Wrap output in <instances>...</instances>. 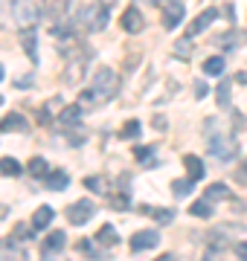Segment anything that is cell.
<instances>
[{
    "label": "cell",
    "mask_w": 247,
    "mask_h": 261,
    "mask_svg": "<svg viewBox=\"0 0 247 261\" xmlns=\"http://www.w3.org/2000/svg\"><path fill=\"white\" fill-rule=\"evenodd\" d=\"M116 73L111 67H99L93 73V82L87 87L85 93L79 96V105L82 108H99L102 102H108L111 96H116Z\"/></svg>",
    "instance_id": "1"
},
{
    "label": "cell",
    "mask_w": 247,
    "mask_h": 261,
    "mask_svg": "<svg viewBox=\"0 0 247 261\" xmlns=\"http://www.w3.org/2000/svg\"><path fill=\"white\" fill-rule=\"evenodd\" d=\"M79 27L90 29V32H102L105 23H108V6L99 3V0H87L85 6L79 9Z\"/></svg>",
    "instance_id": "2"
},
{
    "label": "cell",
    "mask_w": 247,
    "mask_h": 261,
    "mask_svg": "<svg viewBox=\"0 0 247 261\" xmlns=\"http://www.w3.org/2000/svg\"><path fill=\"white\" fill-rule=\"evenodd\" d=\"M93 58V53L87 49V53H82V56L76 58H67V67H64V84H70V87H76L82 79H85V70H87V61Z\"/></svg>",
    "instance_id": "3"
},
{
    "label": "cell",
    "mask_w": 247,
    "mask_h": 261,
    "mask_svg": "<svg viewBox=\"0 0 247 261\" xmlns=\"http://www.w3.org/2000/svg\"><path fill=\"white\" fill-rule=\"evenodd\" d=\"M93 215H96L93 200L82 197V200H76V203H70V209H67V221H70L73 226H82V224H87Z\"/></svg>",
    "instance_id": "4"
},
{
    "label": "cell",
    "mask_w": 247,
    "mask_h": 261,
    "mask_svg": "<svg viewBox=\"0 0 247 261\" xmlns=\"http://www.w3.org/2000/svg\"><path fill=\"white\" fill-rule=\"evenodd\" d=\"M209 151H212L221 163H230V160L238 157V142L224 140V137H212V140H209Z\"/></svg>",
    "instance_id": "5"
},
{
    "label": "cell",
    "mask_w": 247,
    "mask_h": 261,
    "mask_svg": "<svg viewBox=\"0 0 247 261\" xmlns=\"http://www.w3.org/2000/svg\"><path fill=\"white\" fill-rule=\"evenodd\" d=\"M183 18V0H163V27L175 29Z\"/></svg>",
    "instance_id": "6"
},
{
    "label": "cell",
    "mask_w": 247,
    "mask_h": 261,
    "mask_svg": "<svg viewBox=\"0 0 247 261\" xmlns=\"http://www.w3.org/2000/svg\"><path fill=\"white\" fill-rule=\"evenodd\" d=\"M38 18H41L38 6H32V3H15V20H18L20 27H32Z\"/></svg>",
    "instance_id": "7"
},
{
    "label": "cell",
    "mask_w": 247,
    "mask_h": 261,
    "mask_svg": "<svg viewBox=\"0 0 247 261\" xmlns=\"http://www.w3.org/2000/svg\"><path fill=\"white\" fill-rule=\"evenodd\" d=\"M160 244V235L154 232V229H143V232H137L131 238V250L134 252H143V250H152Z\"/></svg>",
    "instance_id": "8"
},
{
    "label": "cell",
    "mask_w": 247,
    "mask_h": 261,
    "mask_svg": "<svg viewBox=\"0 0 247 261\" xmlns=\"http://www.w3.org/2000/svg\"><path fill=\"white\" fill-rule=\"evenodd\" d=\"M119 23H122L125 32H143V27H145V20H143V15H140V9H134V6L122 12Z\"/></svg>",
    "instance_id": "9"
},
{
    "label": "cell",
    "mask_w": 247,
    "mask_h": 261,
    "mask_svg": "<svg viewBox=\"0 0 247 261\" xmlns=\"http://www.w3.org/2000/svg\"><path fill=\"white\" fill-rule=\"evenodd\" d=\"M29 128V122L20 116V113H9V116H3L0 119V130L3 134H23Z\"/></svg>",
    "instance_id": "10"
},
{
    "label": "cell",
    "mask_w": 247,
    "mask_h": 261,
    "mask_svg": "<svg viewBox=\"0 0 247 261\" xmlns=\"http://www.w3.org/2000/svg\"><path fill=\"white\" fill-rule=\"evenodd\" d=\"M18 38H20V44H23V53H27V58L35 64V61H38V49H35V27H23Z\"/></svg>",
    "instance_id": "11"
},
{
    "label": "cell",
    "mask_w": 247,
    "mask_h": 261,
    "mask_svg": "<svg viewBox=\"0 0 247 261\" xmlns=\"http://www.w3.org/2000/svg\"><path fill=\"white\" fill-rule=\"evenodd\" d=\"M215 18H218V12H215V9H207V12H201L198 18L192 20V27L186 29V35H189V38H192V35H201V32H204V29H207V27H209V23H212Z\"/></svg>",
    "instance_id": "12"
},
{
    "label": "cell",
    "mask_w": 247,
    "mask_h": 261,
    "mask_svg": "<svg viewBox=\"0 0 247 261\" xmlns=\"http://www.w3.org/2000/svg\"><path fill=\"white\" fill-rule=\"evenodd\" d=\"M67 3H70V0H41V15L56 20L67 12Z\"/></svg>",
    "instance_id": "13"
},
{
    "label": "cell",
    "mask_w": 247,
    "mask_h": 261,
    "mask_svg": "<svg viewBox=\"0 0 247 261\" xmlns=\"http://www.w3.org/2000/svg\"><path fill=\"white\" fill-rule=\"evenodd\" d=\"M79 116H82V105H67V108H61V113H58V122H61L64 128H76Z\"/></svg>",
    "instance_id": "14"
},
{
    "label": "cell",
    "mask_w": 247,
    "mask_h": 261,
    "mask_svg": "<svg viewBox=\"0 0 247 261\" xmlns=\"http://www.w3.org/2000/svg\"><path fill=\"white\" fill-rule=\"evenodd\" d=\"M183 166H186V174H189V180H204V163H201V157H195V154H186V157H183Z\"/></svg>",
    "instance_id": "15"
},
{
    "label": "cell",
    "mask_w": 247,
    "mask_h": 261,
    "mask_svg": "<svg viewBox=\"0 0 247 261\" xmlns=\"http://www.w3.org/2000/svg\"><path fill=\"white\" fill-rule=\"evenodd\" d=\"M53 218H56V212H53L50 206L35 209V215H32V229H44V226H50L53 224Z\"/></svg>",
    "instance_id": "16"
},
{
    "label": "cell",
    "mask_w": 247,
    "mask_h": 261,
    "mask_svg": "<svg viewBox=\"0 0 247 261\" xmlns=\"http://www.w3.org/2000/svg\"><path fill=\"white\" fill-rule=\"evenodd\" d=\"M67 183H70V174L61 171V168H56V171H50V174H47V189H53V192L67 189Z\"/></svg>",
    "instance_id": "17"
},
{
    "label": "cell",
    "mask_w": 247,
    "mask_h": 261,
    "mask_svg": "<svg viewBox=\"0 0 247 261\" xmlns=\"http://www.w3.org/2000/svg\"><path fill=\"white\" fill-rule=\"evenodd\" d=\"M64 244H67V235L64 232H50L47 241H44V252H47V255H53V252L64 250Z\"/></svg>",
    "instance_id": "18"
},
{
    "label": "cell",
    "mask_w": 247,
    "mask_h": 261,
    "mask_svg": "<svg viewBox=\"0 0 247 261\" xmlns=\"http://www.w3.org/2000/svg\"><path fill=\"white\" fill-rule=\"evenodd\" d=\"M96 241L102 244V247H116L119 244V235H116V229L111 224H105L99 232H96Z\"/></svg>",
    "instance_id": "19"
},
{
    "label": "cell",
    "mask_w": 247,
    "mask_h": 261,
    "mask_svg": "<svg viewBox=\"0 0 247 261\" xmlns=\"http://www.w3.org/2000/svg\"><path fill=\"white\" fill-rule=\"evenodd\" d=\"M204 197H207L209 203H218V200H227L230 192H227V186H224V183H212V186L204 192Z\"/></svg>",
    "instance_id": "20"
},
{
    "label": "cell",
    "mask_w": 247,
    "mask_h": 261,
    "mask_svg": "<svg viewBox=\"0 0 247 261\" xmlns=\"http://www.w3.org/2000/svg\"><path fill=\"white\" fill-rule=\"evenodd\" d=\"M20 171H23V166H20L15 157H3L0 160V174H9V177H18Z\"/></svg>",
    "instance_id": "21"
},
{
    "label": "cell",
    "mask_w": 247,
    "mask_h": 261,
    "mask_svg": "<svg viewBox=\"0 0 247 261\" xmlns=\"http://www.w3.org/2000/svg\"><path fill=\"white\" fill-rule=\"evenodd\" d=\"M140 212H143V215H152L157 224H171V221H175V215H171L169 209H152V206H143Z\"/></svg>",
    "instance_id": "22"
},
{
    "label": "cell",
    "mask_w": 247,
    "mask_h": 261,
    "mask_svg": "<svg viewBox=\"0 0 247 261\" xmlns=\"http://www.w3.org/2000/svg\"><path fill=\"white\" fill-rule=\"evenodd\" d=\"M27 168H29V174H32V177H47V174H50L47 160H41V157H32Z\"/></svg>",
    "instance_id": "23"
},
{
    "label": "cell",
    "mask_w": 247,
    "mask_h": 261,
    "mask_svg": "<svg viewBox=\"0 0 247 261\" xmlns=\"http://www.w3.org/2000/svg\"><path fill=\"white\" fill-rule=\"evenodd\" d=\"M215 102H218V108H227L230 105V82L227 79H221L218 87H215Z\"/></svg>",
    "instance_id": "24"
},
{
    "label": "cell",
    "mask_w": 247,
    "mask_h": 261,
    "mask_svg": "<svg viewBox=\"0 0 247 261\" xmlns=\"http://www.w3.org/2000/svg\"><path fill=\"white\" fill-rule=\"evenodd\" d=\"M204 73H209V75H221V73H224V58H221V56L207 58V61H204Z\"/></svg>",
    "instance_id": "25"
},
{
    "label": "cell",
    "mask_w": 247,
    "mask_h": 261,
    "mask_svg": "<svg viewBox=\"0 0 247 261\" xmlns=\"http://www.w3.org/2000/svg\"><path fill=\"white\" fill-rule=\"evenodd\" d=\"M189 212L195 215V218H209V215H212V203H209L207 197H204V200H195Z\"/></svg>",
    "instance_id": "26"
},
{
    "label": "cell",
    "mask_w": 247,
    "mask_h": 261,
    "mask_svg": "<svg viewBox=\"0 0 247 261\" xmlns=\"http://www.w3.org/2000/svg\"><path fill=\"white\" fill-rule=\"evenodd\" d=\"M192 183H195V180H175V183H171V195L175 197H186L192 192Z\"/></svg>",
    "instance_id": "27"
},
{
    "label": "cell",
    "mask_w": 247,
    "mask_h": 261,
    "mask_svg": "<svg viewBox=\"0 0 247 261\" xmlns=\"http://www.w3.org/2000/svg\"><path fill=\"white\" fill-rule=\"evenodd\" d=\"M221 44L224 47H238V44H247V32H230V35H224L221 38Z\"/></svg>",
    "instance_id": "28"
},
{
    "label": "cell",
    "mask_w": 247,
    "mask_h": 261,
    "mask_svg": "<svg viewBox=\"0 0 247 261\" xmlns=\"http://www.w3.org/2000/svg\"><path fill=\"white\" fill-rule=\"evenodd\" d=\"M175 56L183 58V61H186V58L192 56V44H189V38H183V41H178V44H175Z\"/></svg>",
    "instance_id": "29"
},
{
    "label": "cell",
    "mask_w": 247,
    "mask_h": 261,
    "mask_svg": "<svg viewBox=\"0 0 247 261\" xmlns=\"http://www.w3.org/2000/svg\"><path fill=\"white\" fill-rule=\"evenodd\" d=\"M134 154H137V160H140L145 168H152V166H154V151H152V148H137Z\"/></svg>",
    "instance_id": "30"
},
{
    "label": "cell",
    "mask_w": 247,
    "mask_h": 261,
    "mask_svg": "<svg viewBox=\"0 0 247 261\" xmlns=\"http://www.w3.org/2000/svg\"><path fill=\"white\" fill-rule=\"evenodd\" d=\"M85 189H93V192L102 195V192H105V180L102 177H85Z\"/></svg>",
    "instance_id": "31"
},
{
    "label": "cell",
    "mask_w": 247,
    "mask_h": 261,
    "mask_svg": "<svg viewBox=\"0 0 247 261\" xmlns=\"http://www.w3.org/2000/svg\"><path fill=\"white\" fill-rule=\"evenodd\" d=\"M122 137H140V122L134 119V122H128L122 128Z\"/></svg>",
    "instance_id": "32"
},
{
    "label": "cell",
    "mask_w": 247,
    "mask_h": 261,
    "mask_svg": "<svg viewBox=\"0 0 247 261\" xmlns=\"http://www.w3.org/2000/svg\"><path fill=\"white\" fill-rule=\"evenodd\" d=\"M233 177H236V183H247V160L236 168V171H233Z\"/></svg>",
    "instance_id": "33"
},
{
    "label": "cell",
    "mask_w": 247,
    "mask_h": 261,
    "mask_svg": "<svg viewBox=\"0 0 247 261\" xmlns=\"http://www.w3.org/2000/svg\"><path fill=\"white\" fill-rule=\"evenodd\" d=\"M207 93H209V87H207V84H204V82L198 79V82H195V96H198V99H204Z\"/></svg>",
    "instance_id": "34"
},
{
    "label": "cell",
    "mask_w": 247,
    "mask_h": 261,
    "mask_svg": "<svg viewBox=\"0 0 247 261\" xmlns=\"http://www.w3.org/2000/svg\"><path fill=\"white\" fill-rule=\"evenodd\" d=\"M12 235H15V238H29V229L27 226H15V232Z\"/></svg>",
    "instance_id": "35"
},
{
    "label": "cell",
    "mask_w": 247,
    "mask_h": 261,
    "mask_svg": "<svg viewBox=\"0 0 247 261\" xmlns=\"http://www.w3.org/2000/svg\"><path fill=\"white\" fill-rule=\"evenodd\" d=\"M79 250L82 252H93V247H90V241H79Z\"/></svg>",
    "instance_id": "36"
},
{
    "label": "cell",
    "mask_w": 247,
    "mask_h": 261,
    "mask_svg": "<svg viewBox=\"0 0 247 261\" xmlns=\"http://www.w3.org/2000/svg\"><path fill=\"white\" fill-rule=\"evenodd\" d=\"M236 252L241 255V258H247V241H244V244H238V247H236Z\"/></svg>",
    "instance_id": "37"
},
{
    "label": "cell",
    "mask_w": 247,
    "mask_h": 261,
    "mask_svg": "<svg viewBox=\"0 0 247 261\" xmlns=\"http://www.w3.org/2000/svg\"><path fill=\"white\" fill-rule=\"evenodd\" d=\"M236 82H238V84H247V73H238V75H236Z\"/></svg>",
    "instance_id": "38"
},
{
    "label": "cell",
    "mask_w": 247,
    "mask_h": 261,
    "mask_svg": "<svg viewBox=\"0 0 247 261\" xmlns=\"http://www.w3.org/2000/svg\"><path fill=\"white\" fill-rule=\"evenodd\" d=\"M0 82H3V64H0Z\"/></svg>",
    "instance_id": "39"
},
{
    "label": "cell",
    "mask_w": 247,
    "mask_h": 261,
    "mask_svg": "<svg viewBox=\"0 0 247 261\" xmlns=\"http://www.w3.org/2000/svg\"><path fill=\"white\" fill-rule=\"evenodd\" d=\"M0 218H3V209H0Z\"/></svg>",
    "instance_id": "40"
},
{
    "label": "cell",
    "mask_w": 247,
    "mask_h": 261,
    "mask_svg": "<svg viewBox=\"0 0 247 261\" xmlns=\"http://www.w3.org/2000/svg\"><path fill=\"white\" fill-rule=\"evenodd\" d=\"M0 102H3V96H0Z\"/></svg>",
    "instance_id": "41"
}]
</instances>
